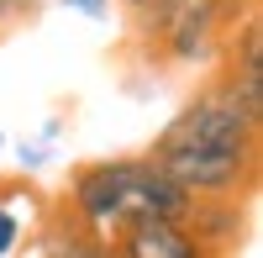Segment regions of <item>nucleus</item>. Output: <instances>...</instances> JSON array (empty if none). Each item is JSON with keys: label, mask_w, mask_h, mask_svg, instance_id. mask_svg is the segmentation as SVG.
Segmentation results:
<instances>
[{"label": "nucleus", "mask_w": 263, "mask_h": 258, "mask_svg": "<svg viewBox=\"0 0 263 258\" xmlns=\"http://www.w3.org/2000/svg\"><path fill=\"white\" fill-rule=\"evenodd\" d=\"M253 11V0H163V6L142 11L137 42L147 48L153 63L168 69H195V63H216L221 42Z\"/></svg>", "instance_id": "f257e3e1"}, {"label": "nucleus", "mask_w": 263, "mask_h": 258, "mask_svg": "<svg viewBox=\"0 0 263 258\" xmlns=\"http://www.w3.org/2000/svg\"><path fill=\"white\" fill-rule=\"evenodd\" d=\"M258 142L263 121L248 116L237 100H227L216 84H200L184 100V111L153 137V148H211V153H258Z\"/></svg>", "instance_id": "f03ea898"}, {"label": "nucleus", "mask_w": 263, "mask_h": 258, "mask_svg": "<svg viewBox=\"0 0 263 258\" xmlns=\"http://www.w3.org/2000/svg\"><path fill=\"white\" fill-rule=\"evenodd\" d=\"M147 158L184 190V195H258V163L263 153H211V148H147Z\"/></svg>", "instance_id": "7ed1b4c3"}, {"label": "nucleus", "mask_w": 263, "mask_h": 258, "mask_svg": "<svg viewBox=\"0 0 263 258\" xmlns=\"http://www.w3.org/2000/svg\"><path fill=\"white\" fill-rule=\"evenodd\" d=\"M111 163V190H116V227L126 222H142V216H158V222H184L190 195L174 185L147 153H121V158H105Z\"/></svg>", "instance_id": "20e7f679"}, {"label": "nucleus", "mask_w": 263, "mask_h": 258, "mask_svg": "<svg viewBox=\"0 0 263 258\" xmlns=\"http://www.w3.org/2000/svg\"><path fill=\"white\" fill-rule=\"evenodd\" d=\"M184 232L216 258H237L253 232V200L237 195H195L184 211Z\"/></svg>", "instance_id": "39448f33"}, {"label": "nucleus", "mask_w": 263, "mask_h": 258, "mask_svg": "<svg viewBox=\"0 0 263 258\" xmlns=\"http://www.w3.org/2000/svg\"><path fill=\"white\" fill-rule=\"evenodd\" d=\"M105 248H111V258H216L184 232V222H158V216L116 227Z\"/></svg>", "instance_id": "423d86ee"}, {"label": "nucleus", "mask_w": 263, "mask_h": 258, "mask_svg": "<svg viewBox=\"0 0 263 258\" xmlns=\"http://www.w3.org/2000/svg\"><path fill=\"white\" fill-rule=\"evenodd\" d=\"M37 253L42 258H105L111 248H105V237L100 232H90V227H79L69 211H63V200L42 216V232H37Z\"/></svg>", "instance_id": "0eeeda50"}, {"label": "nucleus", "mask_w": 263, "mask_h": 258, "mask_svg": "<svg viewBox=\"0 0 263 258\" xmlns=\"http://www.w3.org/2000/svg\"><path fill=\"white\" fill-rule=\"evenodd\" d=\"M16 243H21V216L6 206V195H0V258H11Z\"/></svg>", "instance_id": "6e6552de"}, {"label": "nucleus", "mask_w": 263, "mask_h": 258, "mask_svg": "<svg viewBox=\"0 0 263 258\" xmlns=\"http://www.w3.org/2000/svg\"><path fill=\"white\" fill-rule=\"evenodd\" d=\"M32 6H37V0H0V32L16 27V21H27V16H32Z\"/></svg>", "instance_id": "1a4fd4ad"}, {"label": "nucleus", "mask_w": 263, "mask_h": 258, "mask_svg": "<svg viewBox=\"0 0 263 258\" xmlns=\"http://www.w3.org/2000/svg\"><path fill=\"white\" fill-rule=\"evenodd\" d=\"M69 11H79V16H90V21H111V6L116 0H63Z\"/></svg>", "instance_id": "9d476101"}, {"label": "nucleus", "mask_w": 263, "mask_h": 258, "mask_svg": "<svg viewBox=\"0 0 263 258\" xmlns=\"http://www.w3.org/2000/svg\"><path fill=\"white\" fill-rule=\"evenodd\" d=\"M42 158H48V148H42V142H21V169H37Z\"/></svg>", "instance_id": "9b49d317"}, {"label": "nucleus", "mask_w": 263, "mask_h": 258, "mask_svg": "<svg viewBox=\"0 0 263 258\" xmlns=\"http://www.w3.org/2000/svg\"><path fill=\"white\" fill-rule=\"evenodd\" d=\"M116 6H126L132 16H142V11H153V6H163V0H116Z\"/></svg>", "instance_id": "f8f14e48"}, {"label": "nucleus", "mask_w": 263, "mask_h": 258, "mask_svg": "<svg viewBox=\"0 0 263 258\" xmlns=\"http://www.w3.org/2000/svg\"><path fill=\"white\" fill-rule=\"evenodd\" d=\"M0 148H6V132H0Z\"/></svg>", "instance_id": "ddd939ff"}, {"label": "nucleus", "mask_w": 263, "mask_h": 258, "mask_svg": "<svg viewBox=\"0 0 263 258\" xmlns=\"http://www.w3.org/2000/svg\"><path fill=\"white\" fill-rule=\"evenodd\" d=\"M253 6H258V0H253Z\"/></svg>", "instance_id": "4468645a"}]
</instances>
